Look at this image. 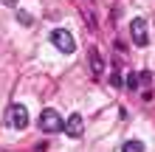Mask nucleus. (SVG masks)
I'll list each match as a JSON object with an SVG mask.
<instances>
[{"instance_id": "f257e3e1", "label": "nucleus", "mask_w": 155, "mask_h": 152, "mask_svg": "<svg viewBox=\"0 0 155 152\" xmlns=\"http://www.w3.org/2000/svg\"><path fill=\"white\" fill-rule=\"evenodd\" d=\"M51 45L62 51V53H74L76 51V42H74V34H71L68 28H54L51 31Z\"/></svg>"}, {"instance_id": "7ed1b4c3", "label": "nucleus", "mask_w": 155, "mask_h": 152, "mask_svg": "<svg viewBox=\"0 0 155 152\" xmlns=\"http://www.w3.org/2000/svg\"><path fill=\"white\" fill-rule=\"evenodd\" d=\"M6 121H8V127H14V130H25L28 127V110H25L23 104H12L8 113H6Z\"/></svg>"}, {"instance_id": "423d86ee", "label": "nucleus", "mask_w": 155, "mask_h": 152, "mask_svg": "<svg viewBox=\"0 0 155 152\" xmlns=\"http://www.w3.org/2000/svg\"><path fill=\"white\" fill-rule=\"evenodd\" d=\"M90 70H93V76H102V70H104V62L96 53V48H90Z\"/></svg>"}, {"instance_id": "6e6552de", "label": "nucleus", "mask_w": 155, "mask_h": 152, "mask_svg": "<svg viewBox=\"0 0 155 152\" xmlns=\"http://www.w3.org/2000/svg\"><path fill=\"white\" fill-rule=\"evenodd\" d=\"M121 152H144V144L141 141H124V147H121Z\"/></svg>"}, {"instance_id": "39448f33", "label": "nucleus", "mask_w": 155, "mask_h": 152, "mask_svg": "<svg viewBox=\"0 0 155 152\" xmlns=\"http://www.w3.org/2000/svg\"><path fill=\"white\" fill-rule=\"evenodd\" d=\"M62 130H65L71 138H79L82 132H85V118H82V113H71L65 118V124H62Z\"/></svg>"}, {"instance_id": "20e7f679", "label": "nucleus", "mask_w": 155, "mask_h": 152, "mask_svg": "<svg viewBox=\"0 0 155 152\" xmlns=\"http://www.w3.org/2000/svg\"><path fill=\"white\" fill-rule=\"evenodd\" d=\"M62 124H65V121H62V115H59L57 110H51V107L40 113V130H42V132H59Z\"/></svg>"}, {"instance_id": "f03ea898", "label": "nucleus", "mask_w": 155, "mask_h": 152, "mask_svg": "<svg viewBox=\"0 0 155 152\" xmlns=\"http://www.w3.org/2000/svg\"><path fill=\"white\" fill-rule=\"evenodd\" d=\"M130 37H133V45H138V48H147V45H150V31H147V20H141V17L130 20Z\"/></svg>"}, {"instance_id": "9d476101", "label": "nucleus", "mask_w": 155, "mask_h": 152, "mask_svg": "<svg viewBox=\"0 0 155 152\" xmlns=\"http://www.w3.org/2000/svg\"><path fill=\"white\" fill-rule=\"evenodd\" d=\"M138 76H141V82H152V73H150V70H141Z\"/></svg>"}, {"instance_id": "0eeeda50", "label": "nucleus", "mask_w": 155, "mask_h": 152, "mask_svg": "<svg viewBox=\"0 0 155 152\" xmlns=\"http://www.w3.org/2000/svg\"><path fill=\"white\" fill-rule=\"evenodd\" d=\"M138 85H141V76L130 70V73L124 76V87H127V90H138Z\"/></svg>"}, {"instance_id": "1a4fd4ad", "label": "nucleus", "mask_w": 155, "mask_h": 152, "mask_svg": "<svg viewBox=\"0 0 155 152\" xmlns=\"http://www.w3.org/2000/svg\"><path fill=\"white\" fill-rule=\"evenodd\" d=\"M17 17H20V23H23V25H31V14H25V11H17Z\"/></svg>"}]
</instances>
